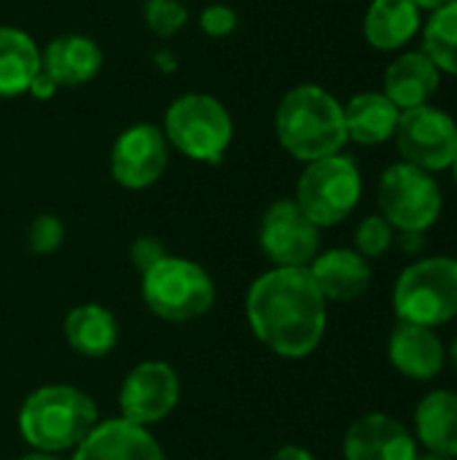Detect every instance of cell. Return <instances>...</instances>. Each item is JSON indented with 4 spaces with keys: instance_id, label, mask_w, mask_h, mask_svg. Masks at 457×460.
Returning <instances> with one entry per match:
<instances>
[{
    "instance_id": "cell-1",
    "label": "cell",
    "mask_w": 457,
    "mask_h": 460,
    "mask_svg": "<svg viewBox=\"0 0 457 460\" xmlns=\"http://www.w3.org/2000/svg\"><path fill=\"white\" fill-rule=\"evenodd\" d=\"M245 315L250 332L280 358L312 356L326 334L329 313L307 267H275L248 288Z\"/></svg>"
},
{
    "instance_id": "cell-2",
    "label": "cell",
    "mask_w": 457,
    "mask_h": 460,
    "mask_svg": "<svg viewBox=\"0 0 457 460\" xmlns=\"http://www.w3.org/2000/svg\"><path fill=\"white\" fill-rule=\"evenodd\" d=\"M275 132L280 146L304 164L342 154L347 143L345 105L318 84H299L283 94L275 111Z\"/></svg>"
},
{
    "instance_id": "cell-3",
    "label": "cell",
    "mask_w": 457,
    "mask_h": 460,
    "mask_svg": "<svg viewBox=\"0 0 457 460\" xmlns=\"http://www.w3.org/2000/svg\"><path fill=\"white\" fill-rule=\"evenodd\" d=\"M97 423V404L73 385H43L19 410L22 439L48 456L75 450Z\"/></svg>"
},
{
    "instance_id": "cell-4",
    "label": "cell",
    "mask_w": 457,
    "mask_h": 460,
    "mask_svg": "<svg viewBox=\"0 0 457 460\" xmlns=\"http://www.w3.org/2000/svg\"><path fill=\"white\" fill-rule=\"evenodd\" d=\"M162 132L178 154L194 162L218 164L234 140V121L218 97L189 92L170 102Z\"/></svg>"
},
{
    "instance_id": "cell-5",
    "label": "cell",
    "mask_w": 457,
    "mask_h": 460,
    "mask_svg": "<svg viewBox=\"0 0 457 460\" xmlns=\"http://www.w3.org/2000/svg\"><path fill=\"white\" fill-rule=\"evenodd\" d=\"M393 313L404 323L428 329L457 318V259L426 256L412 261L393 286Z\"/></svg>"
},
{
    "instance_id": "cell-6",
    "label": "cell",
    "mask_w": 457,
    "mask_h": 460,
    "mask_svg": "<svg viewBox=\"0 0 457 460\" xmlns=\"http://www.w3.org/2000/svg\"><path fill=\"white\" fill-rule=\"evenodd\" d=\"M143 302L167 323H189L213 310L215 283L197 261L164 256L143 272Z\"/></svg>"
},
{
    "instance_id": "cell-7",
    "label": "cell",
    "mask_w": 457,
    "mask_h": 460,
    "mask_svg": "<svg viewBox=\"0 0 457 460\" xmlns=\"http://www.w3.org/2000/svg\"><path fill=\"white\" fill-rule=\"evenodd\" d=\"M364 181L353 156L334 154L318 162H310L296 183L294 202L302 213L318 226L342 224L361 202Z\"/></svg>"
},
{
    "instance_id": "cell-8",
    "label": "cell",
    "mask_w": 457,
    "mask_h": 460,
    "mask_svg": "<svg viewBox=\"0 0 457 460\" xmlns=\"http://www.w3.org/2000/svg\"><path fill=\"white\" fill-rule=\"evenodd\" d=\"M380 216L396 232H428L442 216V189L431 172L407 162L391 164L377 186Z\"/></svg>"
},
{
    "instance_id": "cell-9",
    "label": "cell",
    "mask_w": 457,
    "mask_h": 460,
    "mask_svg": "<svg viewBox=\"0 0 457 460\" xmlns=\"http://www.w3.org/2000/svg\"><path fill=\"white\" fill-rule=\"evenodd\" d=\"M393 140H396V151L401 162L417 170H426L431 175L453 167L457 156L455 119L434 105L404 111Z\"/></svg>"
},
{
    "instance_id": "cell-10",
    "label": "cell",
    "mask_w": 457,
    "mask_h": 460,
    "mask_svg": "<svg viewBox=\"0 0 457 460\" xmlns=\"http://www.w3.org/2000/svg\"><path fill=\"white\" fill-rule=\"evenodd\" d=\"M259 245L275 267H310L321 253V229L294 199H277L261 218Z\"/></svg>"
},
{
    "instance_id": "cell-11",
    "label": "cell",
    "mask_w": 457,
    "mask_h": 460,
    "mask_svg": "<svg viewBox=\"0 0 457 460\" xmlns=\"http://www.w3.org/2000/svg\"><path fill=\"white\" fill-rule=\"evenodd\" d=\"M170 162V143L162 127L132 124L127 127L110 148V175L119 186L129 191H143L154 186Z\"/></svg>"
},
{
    "instance_id": "cell-12",
    "label": "cell",
    "mask_w": 457,
    "mask_h": 460,
    "mask_svg": "<svg viewBox=\"0 0 457 460\" xmlns=\"http://www.w3.org/2000/svg\"><path fill=\"white\" fill-rule=\"evenodd\" d=\"M178 399H180L178 372L164 361H143L124 377L119 407L127 423L148 429L164 420L178 407Z\"/></svg>"
},
{
    "instance_id": "cell-13",
    "label": "cell",
    "mask_w": 457,
    "mask_h": 460,
    "mask_svg": "<svg viewBox=\"0 0 457 460\" xmlns=\"http://www.w3.org/2000/svg\"><path fill=\"white\" fill-rule=\"evenodd\" d=\"M342 453L345 460H417L420 445L393 415L369 412L350 423Z\"/></svg>"
},
{
    "instance_id": "cell-14",
    "label": "cell",
    "mask_w": 457,
    "mask_h": 460,
    "mask_svg": "<svg viewBox=\"0 0 457 460\" xmlns=\"http://www.w3.org/2000/svg\"><path fill=\"white\" fill-rule=\"evenodd\" d=\"M388 358L401 377L428 383L442 375L447 364V348L436 329L399 321L388 337Z\"/></svg>"
},
{
    "instance_id": "cell-15",
    "label": "cell",
    "mask_w": 457,
    "mask_h": 460,
    "mask_svg": "<svg viewBox=\"0 0 457 460\" xmlns=\"http://www.w3.org/2000/svg\"><path fill=\"white\" fill-rule=\"evenodd\" d=\"M73 460H164V453L148 429L116 418L97 423L75 447Z\"/></svg>"
},
{
    "instance_id": "cell-16",
    "label": "cell",
    "mask_w": 457,
    "mask_h": 460,
    "mask_svg": "<svg viewBox=\"0 0 457 460\" xmlns=\"http://www.w3.org/2000/svg\"><path fill=\"white\" fill-rule=\"evenodd\" d=\"M102 67V49L94 38L81 32L57 35L40 49V70L57 86H83L97 78Z\"/></svg>"
},
{
    "instance_id": "cell-17",
    "label": "cell",
    "mask_w": 457,
    "mask_h": 460,
    "mask_svg": "<svg viewBox=\"0 0 457 460\" xmlns=\"http://www.w3.org/2000/svg\"><path fill=\"white\" fill-rule=\"evenodd\" d=\"M307 270L326 302H356L372 286V267L353 248L318 253Z\"/></svg>"
},
{
    "instance_id": "cell-18",
    "label": "cell",
    "mask_w": 457,
    "mask_h": 460,
    "mask_svg": "<svg viewBox=\"0 0 457 460\" xmlns=\"http://www.w3.org/2000/svg\"><path fill=\"white\" fill-rule=\"evenodd\" d=\"M439 81L442 73L426 51H407L388 65L382 78V94L404 113L428 105V100L439 89Z\"/></svg>"
},
{
    "instance_id": "cell-19",
    "label": "cell",
    "mask_w": 457,
    "mask_h": 460,
    "mask_svg": "<svg viewBox=\"0 0 457 460\" xmlns=\"http://www.w3.org/2000/svg\"><path fill=\"white\" fill-rule=\"evenodd\" d=\"M415 439L426 453L457 458V394L431 391L415 410Z\"/></svg>"
},
{
    "instance_id": "cell-20",
    "label": "cell",
    "mask_w": 457,
    "mask_h": 460,
    "mask_svg": "<svg viewBox=\"0 0 457 460\" xmlns=\"http://www.w3.org/2000/svg\"><path fill=\"white\" fill-rule=\"evenodd\" d=\"M401 111L382 92H361L345 105L347 140L358 146H380L396 135Z\"/></svg>"
},
{
    "instance_id": "cell-21",
    "label": "cell",
    "mask_w": 457,
    "mask_h": 460,
    "mask_svg": "<svg viewBox=\"0 0 457 460\" xmlns=\"http://www.w3.org/2000/svg\"><path fill=\"white\" fill-rule=\"evenodd\" d=\"M420 32V8L412 0H372L364 16V35L380 51H396Z\"/></svg>"
},
{
    "instance_id": "cell-22",
    "label": "cell",
    "mask_w": 457,
    "mask_h": 460,
    "mask_svg": "<svg viewBox=\"0 0 457 460\" xmlns=\"http://www.w3.org/2000/svg\"><path fill=\"white\" fill-rule=\"evenodd\" d=\"M65 340L75 353L102 358L119 342V321L102 305H78L65 318Z\"/></svg>"
},
{
    "instance_id": "cell-23",
    "label": "cell",
    "mask_w": 457,
    "mask_h": 460,
    "mask_svg": "<svg viewBox=\"0 0 457 460\" xmlns=\"http://www.w3.org/2000/svg\"><path fill=\"white\" fill-rule=\"evenodd\" d=\"M40 73V49L30 32L0 27V97L24 94Z\"/></svg>"
},
{
    "instance_id": "cell-24",
    "label": "cell",
    "mask_w": 457,
    "mask_h": 460,
    "mask_svg": "<svg viewBox=\"0 0 457 460\" xmlns=\"http://www.w3.org/2000/svg\"><path fill=\"white\" fill-rule=\"evenodd\" d=\"M423 51L439 73L457 75V0L431 11L423 27Z\"/></svg>"
},
{
    "instance_id": "cell-25",
    "label": "cell",
    "mask_w": 457,
    "mask_h": 460,
    "mask_svg": "<svg viewBox=\"0 0 457 460\" xmlns=\"http://www.w3.org/2000/svg\"><path fill=\"white\" fill-rule=\"evenodd\" d=\"M143 19L154 35L172 38L189 24V8L183 5V0H145Z\"/></svg>"
},
{
    "instance_id": "cell-26",
    "label": "cell",
    "mask_w": 457,
    "mask_h": 460,
    "mask_svg": "<svg viewBox=\"0 0 457 460\" xmlns=\"http://www.w3.org/2000/svg\"><path fill=\"white\" fill-rule=\"evenodd\" d=\"M393 243H396V229L380 213H374V216H366L358 224V229H356V248L353 251H358L369 261V259L385 256L393 248Z\"/></svg>"
},
{
    "instance_id": "cell-27",
    "label": "cell",
    "mask_w": 457,
    "mask_h": 460,
    "mask_svg": "<svg viewBox=\"0 0 457 460\" xmlns=\"http://www.w3.org/2000/svg\"><path fill=\"white\" fill-rule=\"evenodd\" d=\"M65 243V224L51 216V213H43L38 218H32L30 229H27V245L32 253L38 256H48L54 253L59 245Z\"/></svg>"
},
{
    "instance_id": "cell-28",
    "label": "cell",
    "mask_w": 457,
    "mask_h": 460,
    "mask_svg": "<svg viewBox=\"0 0 457 460\" xmlns=\"http://www.w3.org/2000/svg\"><path fill=\"white\" fill-rule=\"evenodd\" d=\"M237 22H240L237 11L232 5H226V3H210L199 13V27L210 38H226V35H232L237 30Z\"/></svg>"
},
{
    "instance_id": "cell-29",
    "label": "cell",
    "mask_w": 457,
    "mask_h": 460,
    "mask_svg": "<svg viewBox=\"0 0 457 460\" xmlns=\"http://www.w3.org/2000/svg\"><path fill=\"white\" fill-rule=\"evenodd\" d=\"M167 253H164V248H162V243L159 240H154V237H140L137 243H132V261L137 264V270L140 272H145L148 267H154L159 259H164Z\"/></svg>"
},
{
    "instance_id": "cell-30",
    "label": "cell",
    "mask_w": 457,
    "mask_h": 460,
    "mask_svg": "<svg viewBox=\"0 0 457 460\" xmlns=\"http://www.w3.org/2000/svg\"><path fill=\"white\" fill-rule=\"evenodd\" d=\"M399 245L407 256H420L426 251V232H399Z\"/></svg>"
},
{
    "instance_id": "cell-31",
    "label": "cell",
    "mask_w": 457,
    "mask_h": 460,
    "mask_svg": "<svg viewBox=\"0 0 457 460\" xmlns=\"http://www.w3.org/2000/svg\"><path fill=\"white\" fill-rule=\"evenodd\" d=\"M59 86L40 70L35 78H32V84H30V89H27V94H32L35 100H48V97H54V92H57Z\"/></svg>"
},
{
    "instance_id": "cell-32",
    "label": "cell",
    "mask_w": 457,
    "mask_h": 460,
    "mask_svg": "<svg viewBox=\"0 0 457 460\" xmlns=\"http://www.w3.org/2000/svg\"><path fill=\"white\" fill-rule=\"evenodd\" d=\"M269 460H318L310 450H304V447H296V445H286V447H280L275 456Z\"/></svg>"
},
{
    "instance_id": "cell-33",
    "label": "cell",
    "mask_w": 457,
    "mask_h": 460,
    "mask_svg": "<svg viewBox=\"0 0 457 460\" xmlns=\"http://www.w3.org/2000/svg\"><path fill=\"white\" fill-rule=\"evenodd\" d=\"M156 59H159L162 70H175L178 67V62H175V57L170 51H156Z\"/></svg>"
},
{
    "instance_id": "cell-34",
    "label": "cell",
    "mask_w": 457,
    "mask_h": 460,
    "mask_svg": "<svg viewBox=\"0 0 457 460\" xmlns=\"http://www.w3.org/2000/svg\"><path fill=\"white\" fill-rule=\"evenodd\" d=\"M420 11H436V8H442V5H447V3H453V0H412Z\"/></svg>"
},
{
    "instance_id": "cell-35",
    "label": "cell",
    "mask_w": 457,
    "mask_h": 460,
    "mask_svg": "<svg viewBox=\"0 0 457 460\" xmlns=\"http://www.w3.org/2000/svg\"><path fill=\"white\" fill-rule=\"evenodd\" d=\"M16 460H62L59 456H48V453H30V456H22Z\"/></svg>"
},
{
    "instance_id": "cell-36",
    "label": "cell",
    "mask_w": 457,
    "mask_h": 460,
    "mask_svg": "<svg viewBox=\"0 0 457 460\" xmlns=\"http://www.w3.org/2000/svg\"><path fill=\"white\" fill-rule=\"evenodd\" d=\"M417 460H457V458H447V456H439V453H420Z\"/></svg>"
},
{
    "instance_id": "cell-37",
    "label": "cell",
    "mask_w": 457,
    "mask_h": 460,
    "mask_svg": "<svg viewBox=\"0 0 457 460\" xmlns=\"http://www.w3.org/2000/svg\"><path fill=\"white\" fill-rule=\"evenodd\" d=\"M447 356H450V361H453V367H455V372H457V337L453 340V345H450Z\"/></svg>"
},
{
    "instance_id": "cell-38",
    "label": "cell",
    "mask_w": 457,
    "mask_h": 460,
    "mask_svg": "<svg viewBox=\"0 0 457 460\" xmlns=\"http://www.w3.org/2000/svg\"><path fill=\"white\" fill-rule=\"evenodd\" d=\"M453 178H455V183H457V156H455V162H453Z\"/></svg>"
}]
</instances>
